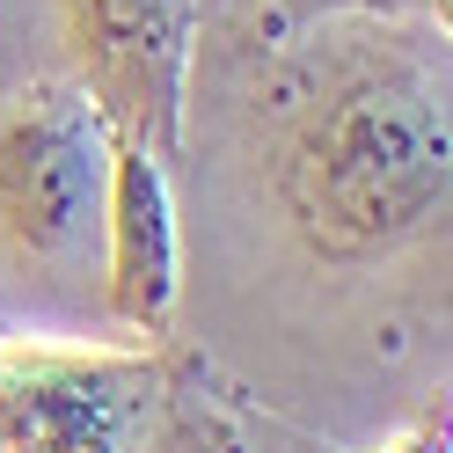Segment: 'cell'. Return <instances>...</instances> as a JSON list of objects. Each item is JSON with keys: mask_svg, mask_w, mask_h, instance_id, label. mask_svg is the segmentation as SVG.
Masks as SVG:
<instances>
[{"mask_svg": "<svg viewBox=\"0 0 453 453\" xmlns=\"http://www.w3.org/2000/svg\"><path fill=\"white\" fill-rule=\"evenodd\" d=\"M446 51L300 44L249 96L278 271L176 351L336 453L446 410Z\"/></svg>", "mask_w": 453, "mask_h": 453, "instance_id": "cell-1", "label": "cell"}, {"mask_svg": "<svg viewBox=\"0 0 453 453\" xmlns=\"http://www.w3.org/2000/svg\"><path fill=\"white\" fill-rule=\"evenodd\" d=\"M103 176L110 125L66 73L0 103V329L103 336Z\"/></svg>", "mask_w": 453, "mask_h": 453, "instance_id": "cell-2", "label": "cell"}, {"mask_svg": "<svg viewBox=\"0 0 453 453\" xmlns=\"http://www.w3.org/2000/svg\"><path fill=\"white\" fill-rule=\"evenodd\" d=\"M168 388V351L110 336H0V453H139Z\"/></svg>", "mask_w": 453, "mask_h": 453, "instance_id": "cell-3", "label": "cell"}, {"mask_svg": "<svg viewBox=\"0 0 453 453\" xmlns=\"http://www.w3.org/2000/svg\"><path fill=\"white\" fill-rule=\"evenodd\" d=\"M51 22L66 81L103 110V125L176 161L205 0H51Z\"/></svg>", "mask_w": 453, "mask_h": 453, "instance_id": "cell-4", "label": "cell"}, {"mask_svg": "<svg viewBox=\"0 0 453 453\" xmlns=\"http://www.w3.org/2000/svg\"><path fill=\"white\" fill-rule=\"evenodd\" d=\"M176 300H183V205L176 176L147 139L110 132V176H103V257H96V307L103 336L132 351L176 344Z\"/></svg>", "mask_w": 453, "mask_h": 453, "instance_id": "cell-5", "label": "cell"}, {"mask_svg": "<svg viewBox=\"0 0 453 453\" xmlns=\"http://www.w3.org/2000/svg\"><path fill=\"white\" fill-rule=\"evenodd\" d=\"M139 453H336V446L257 410L219 373H205L190 351L168 344V388H161V410L139 439Z\"/></svg>", "mask_w": 453, "mask_h": 453, "instance_id": "cell-6", "label": "cell"}, {"mask_svg": "<svg viewBox=\"0 0 453 453\" xmlns=\"http://www.w3.org/2000/svg\"><path fill=\"white\" fill-rule=\"evenodd\" d=\"M0 336H8V329H0Z\"/></svg>", "mask_w": 453, "mask_h": 453, "instance_id": "cell-7", "label": "cell"}]
</instances>
